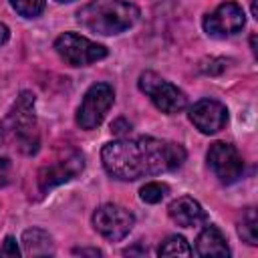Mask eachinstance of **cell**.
<instances>
[{
	"mask_svg": "<svg viewBox=\"0 0 258 258\" xmlns=\"http://www.w3.org/2000/svg\"><path fill=\"white\" fill-rule=\"evenodd\" d=\"M167 214L181 228H194V226L206 224V220H208V216H206L204 208L200 206V202H196L189 196H181V198L173 200L167 206Z\"/></svg>",
	"mask_w": 258,
	"mask_h": 258,
	"instance_id": "cell-12",
	"label": "cell"
},
{
	"mask_svg": "<svg viewBox=\"0 0 258 258\" xmlns=\"http://www.w3.org/2000/svg\"><path fill=\"white\" fill-rule=\"evenodd\" d=\"M10 4L24 18H36L44 10V0H10Z\"/></svg>",
	"mask_w": 258,
	"mask_h": 258,
	"instance_id": "cell-18",
	"label": "cell"
},
{
	"mask_svg": "<svg viewBox=\"0 0 258 258\" xmlns=\"http://www.w3.org/2000/svg\"><path fill=\"white\" fill-rule=\"evenodd\" d=\"M113 101H115V93H113L111 85H107V83L91 85L77 109V125L85 131L97 129L103 123Z\"/></svg>",
	"mask_w": 258,
	"mask_h": 258,
	"instance_id": "cell-6",
	"label": "cell"
},
{
	"mask_svg": "<svg viewBox=\"0 0 258 258\" xmlns=\"http://www.w3.org/2000/svg\"><path fill=\"white\" fill-rule=\"evenodd\" d=\"M246 24V14L240 4L228 0L222 2L214 12L204 16V30L214 38H226L238 34Z\"/></svg>",
	"mask_w": 258,
	"mask_h": 258,
	"instance_id": "cell-9",
	"label": "cell"
},
{
	"mask_svg": "<svg viewBox=\"0 0 258 258\" xmlns=\"http://www.w3.org/2000/svg\"><path fill=\"white\" fill-rule=\"evenodd\" d=\"M157 254H159V256H189V254H191V248L187 246V242H185L183 236L173 234V236H167V238L159 244Z\"/></svg>",
	"mask_w": 258,
	"mask_h": 258,
	"instance_id": "cell-16",
	"label": "cell"
},
{
	"mask_svg": "<svg viewBox=\"0 0 258 258\" xmlns=\"http://www.w3.org/2000/svg\"><path fill=\"white\" fill-rule=\"evenodd\" d=\"M238 236L250 246L258 244V220L254 208H246V212L242 214V220L238 224Z\"/></svg>",
	"mask_w": 258,
	"mask_h": 258,
	"instance_id": "cell-15",
	"label": "cell"
},
{
	"mask_svg": "<svg viewBox=\"0 0 258 258\" xmlns=\"http://www.w3.org/2000/svg\"><path fill=\"white\" fill-rule=\"evenodd\" d=\"M194 127L204 135H214L222 131L228 123V109L216 99H200L189 107L187 113Z\"/></svg>",
	"mask_w": 258,
	"mask_h": 258,
	"instance_id": "cell-11",
	"label": "cell"
},
{
	"mask_svg": "<svg viewBox=\"0 0 258 258\" xmlns=\"http://www.w3.org/2000/svg\"><path fill=\"white\" fill-rule=\"evenodd\" d=\"M54 50L71 67H87L91 62H97L107 56V48L103 44H97L77 32L60 34L54 40Z\"/></svg>",
	"mask_w": 258,
	"mask_h": 258,
	"instance_id": "cell-5",
	"label": "cell"
},
{
	"mask_svg": "<svg viewBox=\"0 0 258 258\" xmlns=\"http://www.w3.org/2000/svg\"><path fill=\"white\" fill-rule=\"evenodd\" d=\"M0 256H8V258L20 256L16 238H12V236H6V238H4V242H2V246H0Z\"/></svg>",
	"mask_w": 258,
	"mask_h": 258,
	"instance_id": "cell-19",
	"label": "cell"
},
{
	"mask_svg": "<svg viewBox=\"0 0 258 258\" xmlns=\"http://www.w3.org/2000/svg\"><path fill=\"white\" fill-rule=\"evenodd\" d=\"M208 165L222 183H234L244 173V161L238 149L230 143L216 141L208 149Z\"/></svg>",
	"mask_w": 258,
	"mask_h": 258,
	"instance_id": "cell-8",
	"label": "cell"
},
{
	"mask_svg": "<svg viewBox=\"0 0 258 258\" xmlns=\"http://www.w3.org/2000/svg\"><path fill=\"white\" fill-rule=\"evenodd\" d=\"M8 36H10V30H8V26L0 22V44H4V42L8 40Z\"/></svg>",
	"mask_w": 258,
	"mask_h": 258,
	"instance_id": "cell-23",
	"label": "cell"
},
{
	"mask_svg": "<svg viewBox=\"0 0 258 258\" xmlns=\"http://www.w3.org/2000/svg\"><path fill=\"white\" fill-rule=\"evenodd\" d=\"M196 254L200 256H216V258H228L230 248L226 242V236L216 226H206L198 240H196Z\"/></svg>",
	"mask_w": 258,
	"mask_h": 258,
	"instance_id": "cell-13",
	"label": "cell"
},
{
	"mask_svg": "<svg viewBox=\"0 0 258 258\" xmlns=\"http://www.w3.org/2000/svg\"><path fill=\"white\" fill-rule=\"evenodd\" d=\"M252 14H254V18H258V8H256V0H252Z\"/></svg>",
	"mask_w": 258,
	"mask_h": 258,
	"instance_id": "cell-24",
	"label": "cell"
},
{
	"mask_svg": "<svg viewBox=\"0 0 258 258\" xmlns=\"http://www.w3.org/2000/svg\"><path fill=\"white\" fill-rule=\"evenodd\" d=\"M105 171L121 181H135L177 169L185 161V149L179 143L155 137L117 139L101 149Z\"/></svg>",
	"mask_w": 258,
	"mask_h": 258,
	"instance_id": "cell-1",
	"label": "cell"
},
{
	"mask_svg": "<svg viewBox=\"0 0 258 258\" xmlns=\"http://www.w3.org/2000/svg\"><path fill=\"white\" fill-rule=\"evenodd\" d=\"M8 175H10V161L6 157H0V185L8 183Z\"/></svg>",
	"mask_w": 258,
	"mask_h": 258,
	"instance_id": "cell-20",
	"label": "cell"
},
{
	"mask_svg": "<svg viewBox=\"0 0 258 258\" xmlns=\"http://www.w3.org/2000/svg\"><path fill=\"white\" fill-rule=\"evenodd\" d=\"M129 129H131V125H129V123H125L123 119H117V121L111 125V131H113V133H117V135H123V133H127Z\"/></svg>",
	"mask_w": 258,
	"mask_h": 258,
	"instance_id": "cell-21",
	"label": "cell"
},
{
	"mask_svg": "<svg viewBox=\"0 0 258 258\" xmlns=\"http://www.w3.org/2000/svg\"><path fill=\"white\" fill-rule=\"evenodd\" d=\"M56 2H73V0H56Z\"/></svg>",
	"mask_w": 258,
	"mask_h": 258,
	"instance_id": "cell-25",
	"label": "cell"
},
{
	"mask_svg": "<svg viewBox=\"0 0 258 258\" xmlns=\"http://www.w3.org/2000/svg\"><path fill=\"white\" fill-rule=\"evenodd\" d=\"M137 87L165 115H175V113L183 111L185 105H187L185 93L181 89H177L173 83H169L163 77H159L157 73H153V71L141 73L139 81H137Z\"/></svg>",
	"mask_w": 258,
	"mask_h": 258,
	"instance_id": "cell-4",
	"label": "cell"
},
{
	"mask_svg": "<svg viewBox=\"0 0 258 258\" xmlns=\"http://www.w3.org/2000/svg\"><path fill=\"white\" fill-rule=\"evenodd\" d=\"M22 246H24V252L28 256H48V254H54V244H52L50 234L40 230V228L24 230Z\"/></svg>",
	"mask_w": 258,
	"mask_h": 258,
	"instance_id": "cell-14",
	"label": "cell"
},
{
	"mask_svg": "<svg viewBox=\"0 0 258 258\" xmlns=\"http://www.w3.org/2000/svg\"><path fill=\"white\" fill-rule=\"evenodd\" d=\"M75 254H87V256H101V250L97 248H75Z\"/></svg>",
	"mask_w": 258,
	"mask_h": 258,
	"instance_id": "cell-22",
	"label": "cell"
},
{
	"mask_svg": "<svg viewBox=\"0 0 258 258\" xmlns=\"http://www.w3.org/2000/svg\"><path fill=\"white\" fill-rule=\"evenodd\" d=\"M139 18V8L127 0H91L77 12V20L91 32L111 36L129 30Z\"/></svg>",
	"mask_w": 258,
	"mask_h": 258,
	"instance_id": "cell-2",
	"label": "cell"
},
{
	"mask_svg": "<svg viewBox=\"0 0 258 258\" xmlns=\"http://www.w3.org/2000/svg\"><path fill=\"white\" fill-rule=\"evenodd\" d=\"M0 141L16 143L22 153H36L38 131L34 117V95L24 91L8 115L0 121Z\"/></svg>",
	"mask_w": 258,
	"mask_h": 258,
	"instance_id": "cell-3",
	"label": "cell"
},
{
	"mask_svg": "<svg viewBox=\"0 0 258 258\" xmlns=\"http://www.w3.org/2000/svg\"><path fill=\"white\" fill-rule=\"evenodd\" d=\"M169 187L165 183H159V181H149L145 183L141 189H139V198L145 202V204H159L165 196H167Z\"/></svg>",
	"mask_w": 258,
	"mask_h": 258,
	"instance_id": "cell-17",
	"label": "cell"
},
{
	"mask_svg": "<svg viewBox=\"0 0 258 258\" xmlns=\"http://www.w3.org/2000/svg\"><path fill=\"white\" fill-rule=\"evenodd\" d=\"M85 167V159H83V153L79 151H69L67 155L50 161L48 165L40 167L38 171V189L42 194L50 191L52 187L64 183V181H71L73 177H77Z\"/></svg>",
	"mask_w": 258,
	"mask_h": 258,
	"instance_id": "cell-10",
	"label": "cell"
},
{
	"mask_svg": "<svg viewBox=\"0 0 258 258\" xmlns=\"http://www.w3.org/2000/svg\"><path fill=\"white\" fill-rule=\"evenodd\" d=\"M135 224V218L129 210L117 204H103L93 214V228L109 242L123 240Z\"/></svg>",
	"mask_w": 258,
	"mask_h": 258,
	"instance_id": "cell-7",
	"label": "cell"
}]
</instances>
